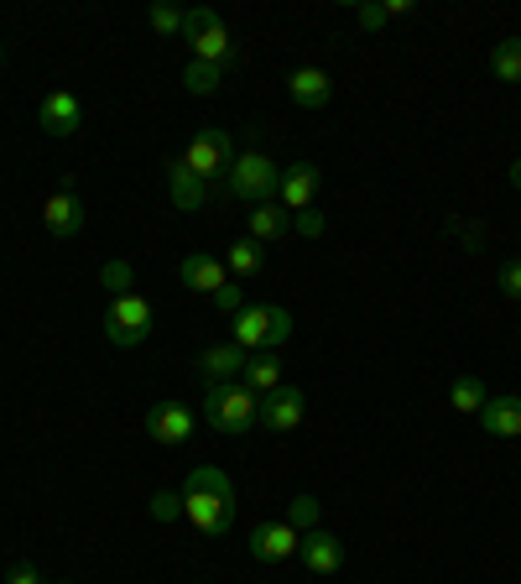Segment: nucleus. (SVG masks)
Wrapping results in <instances>:
<instances>
[{
	"instance_id": "nucleus-1",
	"label": "nucleus",
	"mask_w": 521,
	"mask_h": 584,
	"mask_svg": "<svg viewBox=\"0 0 521 584\" xmlns=\"http://www.w3.org/2000/svg\"><path fill=\"white\" fill-rule=\"evenodd\" d=\"M182 517L199 527L203 538H220L235 522V485L220 464H199L182 485Z\"/></svg>"
},
{
	"instance_id": "nucleus-2",
	"label": "nucleus",
	"mask_w": 521,
	"mask_h": 584,
	"mask_svg": "<svg viewBox=\"0 0 521 584\" xmlns=\"http://www.w3.org/2000/svg\"><path fill=\"white\" fill-rule=\"evenodd\" d=\"M203 418H209L214 433H251L260 423V397L245 382H209Z\"/></svg>"
},
{
	"instance_id": "nucleus-3",
	"label": "nucleus",
	"mask_w": 521,
	"mask_h": 584,
	"mask_svg": "<svg viewBox=\"0 0 521 584\" xmlns=\"http://www.w3.org/2000/svg\"><path fill=\"white\" fill-rule=\"evenodd\" d=\"M277 188H281V173L266 152H245V157H235V167L224 173V194L241 203H271Z\"/></svg>"
},
{
	"instance_id": "nucleus-4",
	"label": "nucleus",
	"mask_w": 521,
	"mask_h": 584,
	"mask_svg": "<svg viewBox=\"0 0 521 584\" xmlns=\"http://www.w3.org/2000/svg\"><path fill=\"white\" fill-rule=\"evenodd\" d=\"M292 340V313L287 308H241L235 313V344L241 350H277Z\"/></svg>"
},
{
	"instance_id": "nucleus-5",
	"label": "nucleus",
	"mask_w": 521,
	"mask_h": 584,
	"mask_svg": "<svg viewBox=\"0 0 521 584\" xmlns=\"http://www.w3.org/2000/svg\"><path fill=\"white\" fill-rule=\"evenodd\" d=\"M182 167L214 188V183L235 167V146H230V136H224V131H199V136L188 142V152H182Z\"/></svg>"
},
{
	"instance_id": "nucleus-6",
	"label": "nucleus",
	"mask_w": 521,
	"mask_h": 584,
	"mask_svg": "<svg viewBox=\"0 0 521 584\" xmlns=\"http://www.w3.org/2000/svg\"><path fill=\"white\" fill-rule=\"evenodd\" d=\"M104 334H110V344H121V350H136V344L152 334V302L141 298V293L115 298L110 313H104Z\"/></svg>"
},
{
	"instance_id": "nucleus-7",
	"label": "nucleus",
	"mask_w": 521,
	"mask_h": 584,
	"mask_svg": "<svg viewBox=\"0 0 521 584\" xmlns=\"http://www.w3.org/2000/svg\"><path fill=\"white\" fill-rule=\"evenodd\" d=\"M302 532L292 522H260L251 532V559L256 564H281V559H298Z\"/></svg>"
},
{
	"instance_id": "nucleus-8",
	"label": "nucleus",
	"mask_w": 521,
	"mask_h": 584,
	"mask_svg": "<svg viewBox=\"0 0 521 584\" xmlns=\"http://www.w3.org/2000/svg\"><path fill=\"white\" fill-rule=\"evenodd\" d=\"M319 167L313 162H298V167H287L281 173V188H277V203L287 209V214H302V209H313V199H319Z\"/></svg>"
},
{
	"instance_id": "nucleus-9",
	"label": "nucleus",
	"mask_w": 521,
	"mask_h": 584,
	"mask_svg": "<svg viewBox=\"0 0 521 584\" xmlns=\"http://www.w3.org/2000/svg\"><path fill=\"white\" fill-rule=\"evenodd\" d=\"M302 412H308V403H302L298 386H277L271 397H260V428H271V433H292L302 423Z\"/></svg>"
},
{
	"instance_id": "nucleus-10",
	"label": "nucleus",
	"mask_w": 521,
	"mask_h": 584,
	"mask_svg": "<svg viewBox=\"0 0 521 584\" xmlns=\"http://www.w3.org/2000/svg\"><path fill=\"white\" fill-rule=\"evenodd\" d=\"M37 121H42V131H47V136H74V131L84 125V104H79V95H68V89H53V95L42 100Z\"/></svg>"
},
{
	"instance_id": "nucleus-11",
	"label": "nucleus",
	"mask_w": 521,
	"mask_h": 584,
	"mask_svg": "<svg viewBox=\"0 0 521 584\" xmlns=\"http://www.w3.org/2000/svg\"><path fill=\"white\" fill-rule=\"evenodd\" d=\"M42 224H47V235H58V241L79 235L84 230V199L74 194V188H58L53 199L42 203Z\"/></svg>"
},
{
	"instance_id": "nucleus-12",
	"label": "nucleus",
	"mask_w": 521,
	"mask_h": 584,
	"mask_svg": "<svg viewBox=\"0 0 521 584\" xmlns=\"http://www.w3.org/2000/svg\"><path fill=\"white\" fill-rule=\"evenodd\" d=\"M146 433L157 443H188L193 439V412L182 403H157L146 412Z\"/></svg>"
},
{
	"instance_id": "nucleus-13",
	"label": "nucleus",
	"mask_w": 521,
	"mask_h": 584,
	"mask_svg": "<svg viewBox=\"0 0 521 584\" xmlns=\"http://www.w3.org/2000/svg\"><path fill=\"white\" fill-rule=\"evenodd\" d=\"M302 564L313 569V574H340L344 569V543L334 538V532H323V527H313V532H302Z\"/></svg>"
},
{
	"instance_id": "nucleus-14",
	"label": "nucleus",
	"mask_w": 521,
	"mask_h": 584,
	"mask_svg": "<svg viewBox=\"0 0 521 584\" xmlns=\"http://www.w3.org/2000/svg\"><path fill=\"white\" fill-rule=\"evenodd\" d=\"M475 418L490 439H521V397H490Z\"/></svg>"
},
{
	"instance_id": "nucleus-15",
	"label": "nucleus",
	"mask_w": 521,
	"mask_h": 584,
	"mask_svg": "<svg viewBox=\"0 0 521 584\" xmlns=\"http://www.w3.org/2000/svg\"><path fill=\"white\" fill-rule=\"evenodd\" d=\"M167 194H173V203H178L182 214H193V209L209 203V183L193 178V173L182 167V157H173L167 162Z\"/></svg>"
},
{
	"instance_id": "nucleus-16",
	"label": "nucleus",
	"mask_w": 521,
	"mask_h": 584,
	"mask_svg": "<svg viewBox=\"0 0 521 584\" xmlns=\"http://www.w3.org/2000/svg\"><path fill=\"white\" fill-rule=\"evenodd\" d=\"M287 95H292V104H302V110H323V104L334 100V84H329L323 68H298V74L287 79Z\"/></svg>"
},
{
	"instance_id": "nucleus-17",
	"label": "nucleus",
	"mask_w": 521,
	"mask_h": 584,
	"mask_svg": "<svg viewBox=\"0 0 521 584\" xmlns=\"http://www.w3.org/2000/svg\"><path fill=\"white\" fill-rule=\"evenodd\" d=\"M245 361H251V350H241V344L230 340V344H209L199 355V365H203V376L209 382H235L245 371Z\"/></svg>"
},
{
	"instance_id": "nucleus-18",
	"label": "nucleus",
	"mask_w": 521,
	"mask_h": 584,
	"mask_svg": "<svg viewBox=\"0 0 521 584\" xmlns=\"http://www.w3.org/2000/svg\"><path fill=\"white\" fill-rule=\"evenodd\" d=\"M178 283L182 287H193V293H220L230 277H224V262H214V256H182V266H178Z\"/></svg>"
},
{
	"instance_id": "nucleus-19",
	"label": "nucleus",
	"mask_w": 521,
	"mask_h": 584,
	"mask_svg": "<svg viewBox=\"0 0 521 584\" xmlns=\"http://www.w3.org/2000/svg\"><path fill=\"white\" fill-rule=\"evenodd\" d=\"M281 376H287V371H281V361H277V355H271V350H256V355L245 361V371H241V382L251 386L256 397H271L277 386H287V382H281Z\"/></svg>"
},
{
	"instance_id": "nucleus-20",
	"label": "nucleus",
	"mask_w": 521,
	"mask_h": 584,
	"mask_svg": "<svg viewBox=\"0 0 521 584\" xmlns=\"http://www.w3.org/2000/svg\"><path fill=\"white\" fill-rule=\"evenodd\" d=\"M287 230H292V214H287L281 203H256V209H251V241H260V245L281 241Z\"/></svg>"
},
{
	"instance_id": "nucleus-21",
	"label": "nucleus",
	"mask_w": 521,
	"mask_h": 584,
	"mask_svg": "<svg viewBox=\"0 0 521 584\" xmlns=\"http://www.w3.org/2000/svg\"><path fill=\"white\" fill-rule=\"evenodd\" d=\"M193 53H199V63H220V68H230V63H235V47H230V32H224V21L193 37Z\"/></svg>"
},
{
	"instance_id": "nucleus-22",
	"label": "nucleus",
	"mask_w": 521,
	"mask_h": 584,
	"mask_svg": "<svg viewBox=\"0 0 521 584\" xmlns=\"http://www.w3.org/2000/svg\"><path fill=\"white\" fill-rule=\"evenodd\" d=\"M448 403H454V412H464V418H475L485 403H490V392H485L480 376H459L454 382V392H448Z\"/></svg>"
},
{
	"instance_id": "nucleus-23",
	"label": "nucleus",
	"mask_w": 521,
	"mask_h": 584,
	"mask_svg": "<svg viewBox=\"0 0 521 584\" xmlns=\"http://www.w3.org/2000/svg\"><path fill=\"white\" fill-rule=\"evenodd\" d=\"M490 74H496L501 84H521V37L496 42V53H490Z\"/></svg>"
},
{
	"instance_id": "nucleus-24",
	"label": "nucleus",
	"mask_w": 521,
	"mask_h": 584,
	"mask_svg": "<svg viewBox=\"0 0 521 584\" xmlns=\"http://www.w3.org/2000/svg\"><path fill=\"white\" fill-rule=\"evenodd\" d=\"M182 84H188V95H214V89H220L224 84V68L220 63H188V74H182Z\"/></svg>"
},
{
	"instance_id": "nucleus-25",
	"label": "nucleus",
	"mask_w": 521,
	"mask_h": 584,
	"mask_svg": "<svg viewBox=\"0 0 521 584\" xmlns=\"http://www.w3.org/2000/svg\"><path fill=\"white\" fill-rule=\"evenodd\" d=\"M224 266H230V272H241V277H256V272H260V241H251V235L235 241L230 251H224Z\"/></svg>"
},
{
	"instance_id": "nucleus-26",
	"label": "nucleus",
	"mask_w": 521,
	"mask_h": 584,
	"mask_svg": "<svg viewBox=\"0 0 521 584\" xmlns=\"http://www.w3.org/2000/svg\"><path fill=\"white\" fill-rule=\"evenodd\" d=\"M100 287L104 293H115V298H125V293H136V277H131V266L125 262H104L100 266Z\"/></svg>"
},
{
	"instance_id": "nucleus-27",
	"label": "nucleus",
	"mask_w": 521,
	"mask_h": 584,
	"mask_svg": "<svg viewBox=\"0 0 521 584\" xmlns=\"http://www.w3.org/2000/svg\"><path fill=\"white\" fill-rule=\"evenodd\" d=\"M281 522H292L298 532H313V527H319V496H298V502L287 506Z\"/></svg>"
},
{
	"instance_id": "nucleus-28",
	"label": "nucleus",
	"mask_w": 521,
	"mask_h": 584,
	"mask_svg": "<svg viewBox=\"0 0 521 584\" xmlns=\"http://www.w3.org/2000/svg\"><path fill=\"white\" fill-rule=\"evenodd\" d=\"M146 21H152V32H157V37H182V11H178V5H152Z\"/></svg>"
},
{
	"instance_id": "nucleus-29",
	"label": "nucleus",
	"mask_w": 521,
	"mask_h": 584,
	"mask_svg": "<svg viewBox=\"0 0 521 584\" xmlns=\"http://www.w3.org/2000/svg\"><path fill=\"white\" fill-rule=\"evenodd\" d=\"M209 26H220V16H214L209 5H199V11H182V37H199V32H209Z\"/></svg>"
},
{
	"instance_id": "nucleus-30",
	"label": "nucleus",
	"mask_w": 521,
	"mask_h": 584,
	"mask_svg": "<svg viewBox=\"0 0 521 584\" xmlns=\"http://www.w3.org/2000/svg\"><path fill=\"white\" fill-rule=\"evenodd\" d=\"M355 21H361L365 32H381L386 21H391V11L386 5H355Z\"/></svg>"
},
{
	"instance_id": "nucleus-31",
	"label": "nucleus",
	"mask_w": 521,
	"mask_h": 584,
	"mask_svg": "<svg viewBox=\"0 0 521 584\" xmlns=\"http://www.w3.org/2000/svg\"><path fill=\"white\" fill-rule=\"evenodd\" d=\"M496 283H501L506 298H521V256H517V262H506V266H501V277H496Z\"/></svg>"
},
{
	"instance_id": "nucleus-32",
	"label": "nucleus",
	"mask_w": 521,
	"mask_h": 584,
	"mask_svg": "<svg viewBox=\"0 0 521 584\" xmlns=\"http://www.w3.org/2000/svg\"><path fill=\"white\" fill-rule=\"evenodd\" d=\"M214 302H220V313H241V308H245V293L235 283H224L220 293H214Z\"/></svg>"
},
{
	"instance_id": "nucleus-33",
	"label": "nucleus",
	"mask_w": 521,
	"mask_h": 584,
	"mask_svg": "<svg viewBox=\"0 0 521 584\" xmlns=\"http://www.w3.org/2000/svg\"><path fill=\"white\" fill-rule=\"evenodd\" d=\"M152 511H157L162 522H167V517H178V511H182V496H173V491H162V496H152Z\"/></svg>"
},
{
	"instance_id": "nucleus-34",
	"label": "nucleus",
	"mask_w": 521,
	"mask_h": 584,
	"mask_svg": "<svg viewBox=\"0 0 521 584\" xmlns=\"http://www.w3.org/2000/svg\"><path fill=\"white\" fill-rule=\"evenodd\" d=\"M5 584H42V574H37V564H11V574H5Z\"/></svg>"
},
{
	"instance_id": "nucleus-35",
	"label": "nucleus",
	"mask_w": 521,
	"mask_h": 584,
	"mask_svg": "<svg viewBox=\"0 0 521 584\" xmlns=\"http://www.w3.org/2000/svg\"><path fill=\"white\" fill-rule=\"evenodd\" d=\"M298 230L308 235V241H313V235H323V214H313V209H302V214H298Z\"/></svg>"
},
{
	"instance_id": "nucleus-36",
	"label": "nucleus",
	"mask_w": 521,
	"mask_h": 584,
	"mask_svg": "<svg viewBox=\"0 0 521 584\" xmlns=\"http://www.w3.org/2000/svg\"><path fill=\"white\" fill-rule=\"evenodd\" d=\"M511 183H517V188H521V162H511Z\"/></svg>"
},
{
	"instance_id": "nucleus-37",
	"label": "nucleus",
	"mask_w": 521,
	"mask_h": 584,
	"mask_svg": "<svg viewBox=\"0 0 521 584\" xmlns=\"http://www.w3.org/2000/svg\"><path fill=\"white\" fill-rule=\"evenodd\" d=\"M0 63H5V47H0Z\"/></svg>"
}]
</instances>
